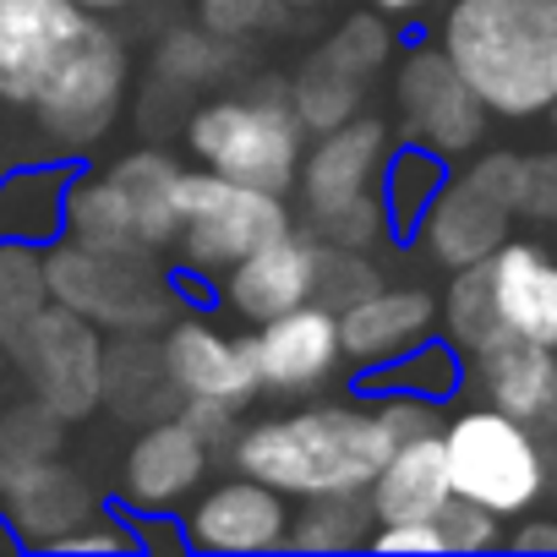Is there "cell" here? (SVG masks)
<instances>
[{
  "label": "cell",
  "instance_id": "1",
  "mask_svg": "<svg viewBox=\"0 0 557 557\" xmlns=\"http://www.w3.org/2000/svg\"><path fill=\"white\" fill-rule=\"evenodd\" d=\"M394 432L377 405H312L296 416H268L240 426L230 443L235 470L278 486L285 497L367 492L394 454Z\"/></svg>",
  "mask_w": 557,
  "mask_h": 557
},
{
  "label": "cell",
  "instance_id": "2",
  "mask_svg": "<svg viewBox=\"0 0 557 557\" xmlns=\"http://www.w3.org/2000/svg\"><path fill=\"white\" fill-rule=\"evenodd\" d=\"M437 45L503 121L557 110V0H454Z\"/></svg>",
  "mask_w": 557,
  "mask_h": 557
},
{
  "label": "cell",
  "instance_id": "3",
  "mask_svg": "<svg viewBox=\"0 0 557 557\" xmlns=\"http://www.w3.org/2000/svg\"><path fill=\"white\" fill-rule=\"evenodd\" d=\"M45 268H50L55 301L110 334H148L175 307L170 278L153 262V251H110V246H88L66 235L45 246Z\"/></svg>",
  "mask_w": 557,
  "mask_h": 557
},
{
  "label": "cell",
  "instance_id": "4",
  "mask_svg": "<svg viewBox=\"0 0 557 557\" xmlns=\"http://www.w3.org/2000/svg\"><path fill=\"white\" fill-rule=\"evenodd\" d=\"M296 219L285 208V191H268L219 170H186L181 181V262L197 278H224L240 257L285 235Z\"/></svg>",
  "mask_w": 557,
  "mask_h": 557
},
{
  "label": "cell",
  "instance_id": "5",
  "mask_svg": "<svg viewBox=\"0 0 557 557\" xmlns=\"http://www.w3.org/2000/svg\"><path fill=\"white\" fill-rule=\"evenodd\" d=\"M301 115L290 110V99H213L202 110H191L186 121V143L197 153V164L268 186V191H290L301 181Z\"/></svg>",
  "mask_w": 557,
  "mask_h": 557
},
{
  "label": "cell",
  "instance_id": "6",
  "mask_svg": "<svg viewBox=\"0 0 557 557\" xmlns=\"http://www.w3.org/2000/svg\"><path fill=\"white\" fill-rule=\"evenodd\" d=\"M448 465H454V492L470 503H486L503 519H519L541 503L546 492V448L535 426L513 421L497 405L459 410L443 426Z\"/></svg>",
  "mask_w": 557,
  "mask_h": 557
},
{
  "label": "cell",
  "instance_id": "7",
  "mask_svg": "<svg viewBox=\"0 0 557 557\" xmlns=\"http://www.w3.org/2000/svg\"><path fill=\"white\" fill-rule=\"evenodd\" d=\"M126 104V50L121 39L94 17V28L77 39V50L50 72V83L39 88V99L28 104L39 115V132L66 148V153H83L94 148L115 115Z\"/></svg>",
  "mask_w": 557,
  "mask_h": 557
},
{
  "label": "cell",
  "instance_id": "8",
  "mask_svg": "<svg viewBox=\"0 0 557 557\" xmlns=\"http://www.w3.org/2000/svg\"><path fill=\"white\" fill-rule=\"evenodd\" d=\"M12 361H17L28 394L45 399L66 421H83L104 405V361H110L104 329L61 301H50L34 318V329L12 345Z\"/></svg>",
  "mask_w": 557,
  "mask_h": 557
},
{
  "label": "cell",
  "instance_id": "9",
  "mask_svg": "<svg viewBox=\"0 0 557 557\" xmlns=\"http://www.w3.org/2000/svg\"><path fill=\"white\" fill-rule=\"evenodd\" d=\"M394 104H399V137L426 143L437 153H470L486 137V99L465 83L454 55L443 45H410L394 66Z\"/></svg>",
  "mask_w": 557,
  "mask_h": 557
},
{
  "label": "cell",
  "instance_id": "10",
  "mask_svg": "<svg viewBox=\"0 0 557 557\" xmlns=\"http://www.w3.org/2000/svg\"><path fill=\"white\" fill-rule=\"evenodd\" d=\"M88 28L94 12L77 0H0V99L34 104Z\"/></svg>",
  "mask_w": 557,
  "mask_h": 557
},
{
  "label": "cell",
  "instance_id": "11",
  "mask_svg": "<svg viewBox=\"0 0 557 557\" xmlns=\"http://www.w3.org/2000/svg\"><path fill=\"white\" fill-rule=\"evenodd\" d=\"M323 240L318 230H285L273 235L268 246H257L251 257H240L224 273V307L235 318H246L251 329L278 318V312H296L307 301H318V278H323Z\"/></svg>",
  "mask_w": 557,
  "mask_h": 557
},
{
  "label": "cell",
  "instance_id": "12",
  "mask_svg": "<svg viewBox=\"0 0 557 557\" xmlns=\"http://www.w3.org/2000/svg\"><path fill=\"white\" fill-rule=\"evenodd\" d=\"M394 153V132L377 115H350L345 126L318 132V143L301 153V202L312 219H329L361 197H377L383 164Z\"/></svg>",
  "mask_w": 557,
  "mask_h": 557
},
{
  "label": "cell",
  "instance_id": "13",
  "mask_svg": "<svg viewBox=\"0 0 557 557\" xmlns=\"http://www.w3.org/2000/svg\"><path fill=\"white\" fill-rule=\"evenodd\" d=\"M181 519L191 552H278L290 546V524H296L285 492L246 470L235 481L208 486Z\"/></svg>",
  "mask_w": 557,
  "mask_h": 557
},
{
  "label": "cell",
  "instance_id": "14",
  "mask_svg": "<svg viewBox=\"0 0 557 557\" xmlns=\"http://www.w3.org/2000/svg\"><path fill=\"white\" fill-rule=\"evenodd\" d=\"M170 377L181 388V399H224V405H246L262 388L257 372V345L251 334H224L208 318H175L159 334Z\"/></svg>",
  "mask_w": 557,
  "mask_h": 557
},
{
  "label": "cell",
  "instance_id": "15",
  "mask_svg": "<svg viewBox=\"0 0 557 557\" xmlns=\"http://www.w3.org/2000/svg\"><path fill=\"white\" fill-rule=\"evenodd\" d=\"M251 345H257V372H262L268 394H312L345 361L339 312L329 301H307L296 312H278V318L257 323Z\"/></svg>",
  "mask_w": 557,
  "mask_h": 557
},
{
  "label": "cell",
  "instance_id": "16",
  "mask_svg": "<svg viewBox=\"0 0 557 557\" xmlns=\"http://www.w3.org/2000/svg\"><path fill=\"white\" fill-rule=\"evenodd\" d=\"M513 202L503 191H492L470 164L448 175V186L437 191V202L426 208L421 219V246L443 262V268H465V262H486L503 240H508V224H513Z\"/></svg>",
  "mask_w": 557,
  "mask_h": 557
},
{
  "label": "cell",
  "instance_id": "17",
  "mask_svg": "<svg viewBox=\"0 0 557 557\" xmlns=\"http://www.w3.org/2000/svg\"><path fill=\"white\" fill-rule=\"evenodd\" d=\"M208 459L213 448L181 421V416H164V421H148L126 459H121V497L137 508V513H159V508H175L186 503L202 475H208Z\"/></svg>",
  "mask_w": 557,
  "mask_h": 557
},
{
  "label": "cell",
  "instance_id": "18",
  "mask_svg": "<svg viewBox=\"0 0 557 557\" xmlns=\"http://www.w3.org/2000/svg\"><path fill=\"white\" fill-rule=\"evenodd\" d=\"M443 323V296L432 290H388L377 285L372 296H361L356 307L339 312V345H345V361L356 372H377L399 356H410L416 345H426V334Z\"/></svg>",
  "mask_w": 557,
  "mask_h": 557
},
{
  "label": "cell",
  "instance_id": "19",
  "mask_svg": "<svg viewBox=\"0 0 557 557\" xmlns=\"http://www.w3.org/2000/svg\"><path fill=\"white\" fill-rule=\"evenodd\" d=\"M104 508H99L94 486L61 459H45L12 481H0V519L12 524L17 541L45 546V552H55L61 535H72L77 524H88Z\"/></svg>",
  "mask_w": 557,
  "mask_h": 557
},
{
  "label": "cell",
  "instance_id": "20",
  "mask_svg": "<svg viewBox=\"0 0 557 557\" xmlns=\"http://www.w3.org/2000/svg\"><path fill=\"white\" fill-rule=\"evenodd\" d=\"M470 383H481L486 405L508 410L524 426L557 421V350L524 334H497L486 350L465 361Z\"/></svg>",
  "mask_w": 557,
  "mask_h": 557
},
{
  "label": "cell",
  "instance_id": "21",
  "mask_svg": "<svg viewBox=\"0 0 557 557\" xmlns=\"http://www.w3.org/2000/svg\"><path fill=\"white\" fill-rule=\"evenodd\" d=\"M486 268L503 329L557 350V257L535 240H503Z\"/></svg>",
  "mask_w": 557,
  "mask_h": 557
},
{
  "label": "cell",
  "instance_id": "22",
  "mask_svg": "<svg viewBox=\"0 0 557 557\" xmlns=\"http://www.w3.org/2000/svg\"><path fill=\"white\" fill-rule=\"evenodd\" d=\"M367 497H372L377 524L437 519V513L454 503V465H448L443 432L394 443V454H388V465L377 470V481L367 486Z\"/></svg>",
  "mask_w": 557,
  "mask_h": 557
},
{
  "label": "cell",
  "instance_id": "23",
  "mask_svg": "<svg viewBox=\"0 0 557 557\" xmlns=\"http://www.w3.org/2000/svg\"><path fill=\"white\" fill-rule=\"evenodd\" d=\"M104 175L115 181V191L132 213V230L148 251H164V246L181 240V181H186V170L170 153L137 148V153L115 159Z\"/></svg>",
  "mask_w": 557,
  "mask_h": 557
},
{
  "label": "cell",
  "instance_id": "24",
  "mask_svg": "<svg viewBox=\"0 0 557 557\" xmlns=\"http://www.w3.org/2000/svg\"><path fill=\"white\" fill-rule=\"evenodd\" d=\"M104 405L121 416V421H164L181 410V388L170 377V361H164V345L148 339V334H121L110 345V361H104Z\"/></svg>",
  "mask_w": 557,
  "mask_h": 557
},
{
  "label": "cell",
  "instance_id": "25",
  "mask_svg": "<svg viewBox=\"0 0 557 557\" xmlns=\"http://www.w3.org/2000/svg\"><path fill=\"white\" fill-rule=\"evenodd\" d=\"M448 153L426 148V143H394L388 164H383V181H377V197H383V213H388V235H405L416 240L421 235V219L426 208L437 202V191L448 186Z\"/></svg>",
  "mask_w": 557,
  "mask_h": 557
},
{
  "label": "cell",
  "instance_id": "26",
  "mask_svg": "<svg viewBox=\"0 0 557 557\" xmlns=\"http://www.w3.org/2000/svg\"><path fill=\"white\" fill-rule=\"evenodd\" d=\"M367 72H356L345 55H334L329 45H318L301 66H296V83H290V110L301 115L307 132H329V126H345L350 115H361V99H367Z\"/></svg>",
  "mask_w": 557,
  "mask_h": 557
},
{
  "label": "cell",
  "instance_id": "27",
  "mask_svg": "<svg viewBox=\"0 0 557 557\" xmlns=\"http://www.w3.org/2000/svg\"><path fill=\"white\" fill-rule=\"evenodd\" d=\"M50 301H55V290H50L45 251L23 235H7L0 240V345L12 350Z\"/></svg>",
  "mask_w": 557,
  "mask_h": 557
},
{
  "label": "cell",
  "instance_id": "28",
  "mask_svg": "<svg viewBox=\"0 0 557 557\" xmlns=\"http://www.w3.org/2000/svg\"><path fill=\"white\" fill-rule=\"evenodd\" d=\"M372 530H377V513L367 492H323V497H301L290 546L296 552H350V546H372Z\"/></svg>",
  "mask_w": 557,
  "mask_h": 557
},
{
  "label": "cell",
  "instance_id": "29",
  "mask_svg": "<svg viewBox=\"0 0 557 557\" xmlns=\"http://www.w3.org/2000/svg\"><path fill=\"white\" fill-rule=\"evenodd\" d=\"M66 235L72 240H88V246H110V251H148L132 230V213L115 191V181L99 170V175H83L66 186Z\"/></svg>",
  "mask_w": 557,
  "mask_h": 557
},
{
  "label": "cell",
  "instance_id": "30",
  "mask_svg": "<svg viewBox=\"0 0 557 557\" xmlns=\"http://www.w3.org/2000/svg\"><path fill=\"white\" fill-rule=\"evenodd\" d=\"M443 334L465 350V361H470L475 350H486L497 334H508L503 318H497L492 268H486V262H465V268H454L448 290H443Z\"/></svg>",
  "mask_w": 557,
  "mask_h": 557
},
{
  "label": "cell",
  "instance_id": "31",
  "mask_svg": "<svg viewBox=\"0 0 557 557\" xmlns=\"http://www.w3.org/2000/svg\"><path fill=\"white\" fill-rule=\"evenodd\" d=\"M465 350L454 339H426L416 345L410 356L377 367V372H361V394H388V388H410V394H432V399H448L459 383H465Z\"/></svg>",
  "mask_w": 557,
  "mask_h": 557
},
{
  "label": "cell",
  "instance_id": "32",
  "mask_svg": "<svg viewBox=\"0 0 557 557\" xmlns=\"http://www.w3.org/2000/svg\"><path fill=\"white\" fill-rule=\"evenodd\" d=\"M66 443V416H55L45 399H23L12 410H0V481H12L45 459H61Z\"/></svg>",
  "mask_w": 557,
  "mask_h": 557
},
{
  "label": "cell",
  "instance_id": "33",
  "mask_svg": "<svg viewBox=\"0 0 557 557\" xmlns=\"http://www.w3.org/2000/svg\"><path fill=\"white\" fill-rule=\"evenodd\" d=\"M224 45H230V39H219V34H208V28H181V34H170V39L159 45L153 66H159L164 83L197 88V83H208V77L224 72Z\"/></svg>",
  "mask_w": 557,
  "mask_h": 557
},
{
  "label": "cell",
  "instance_id": "34",
  "mask_svg": "<svg viewBox=\"0 0 557 557\" xmlns=\"http://www.w3.org/2000/svg\"><path fill=\"white\" fill-rule=\"evenodd\" d=\"M334 55H345L356 72H383L388 66V55H394V34H388V23H383V12H356V17H345L329 39H323Z\"/></svg>",
  "mask_w": 557,
  "mask_h": 557
},
{
  "label": "cell",
  "instance_id": "35",
  "mask_svg": "<svg viewBox=\"0 0 557 557\" xmlns=\"http://www.w3.org/2000/svg\"><path fill=\"white\" fill-rule=\"evenodd\" d=\"M377 285H383V278H377V268H372V257H367V251H345V246H329V251H323L318 301H329L334 312L356 307V301H361V296H372Z\"/></svg>",
  "mask_w": 557,
  "mask_h": 557
},
{
  "label": "cell",
  "instance_id": "36",
  "mask_svg": "<svg viewBox=\"0 0 557 557\" xmlns=\"http://www.w3.org/2000/svg\"><path fill=\"white\" fill-rule=\"evenodd\" d=\"M437 530H443V546H448V552H492V546L508 541V535H503V513H492L486 503H470V497H459V492H454V503L437 513Z\"/></svg>",
  "mask_w": 557,
  "mask_h": 557
},
{
  "label": "cell",
  "instance_id": "37",
  "mask_svg": "<svg viewBox=\"0 0 557 557\" xmlns=\"http://www.w3.org/2000/svg\"><path fill=\"white\" fill-rule=\"evenodd\" d=\"M312 230H318L323 246L367 251V246L388 230V213H383V197H361V202H350V208H339V213H329V219H312Z\"/></svg>",
  "mask_w": 557,
  "mask_h": 557
},
{
  "label": "cell",
  "instance_id": "38",
  "mask_svg": "<svg viewBox=\"0 0 557 557\" xmlns=\"http://www.w3.org/2000/svg\"><path fill=\"white\" fill-rule=\"evenodd\" d=\"M377 416L388 421V432L405 443V437H426V432H443V399L432 394H410V388H388V394H372Z\"/></svg>",
  "mask_w": 557,
  "mask_h": 557
},
{
  "label": "cell",
  "instance_id": "39",
  "mask_svg": "<svg viewBox=\"0 0 557 557\" xmlns=\"http://www.w3.org/2000/svg\"><path fill=\"white\" fill-rule=\"evenodd\" d=\"M278 7H285V0H197V17H202L208 34L235 45V39H251L257 28H268Z\"/></svg>",
  "mask_w": 557,
  "mask_h": 557
},
{
  "label": "cell",
  "instance_id": "40",
  "mask_svg": "<svg viewBox=\"0 0 557 557\" xmlns=\"http://www.w3.org/2000/svg\"><path fill=\"white\" fill-rule=\"evenodd\" d=\"M519 213L557 224V153H530L524 159V186H519Z\"/></svg>",
  "mask_w": 557,
  "mask_h": 557
},
{
  "label": "cell",
  "instance_id": "41",
  "mask_svg": "<svg viewBox=\"0 0 557 557\" xmlns=\"http://www.w3.org/2000/svg\"><path fill=\"white\" fill-rule=\"evenodd\" d=\"M235 410H240V405H224V399H181L175 416L219 454L224 443H235Z\"/></svg>",
  "mask_w": 557,
  "mask_h": 557
},
{
  "label": "cell",
  "instance_id": "42",
  "mask_svg": "<svg viewBox=\"0 0 557 557\" xmlns=\"http://www.w3.org/2000/svg\"><path fill=\"white\" fill-rule=\"evenodd\" d=\"M372 552H448L437 519H399L372 530Z\"/></svg>",
  "mask_w": 557,
  "mask_h": 557
},
{
  "label": "cell",
  "instance_id": "43",
  "mask_svg": "<svg viewBox=\"0 0 557 557\" xmlns=\"http://www.w3.org/2000/svg\"><path fill=\"white\" fill-rule=\"evenodd\" d=\"M126 546H137V530L115 524L110 513H99V519H88V524H77L72 535L55 541V552H126Z\"/></svg>",
  "mask_w": 557,
  "mask_h": 557
},
{
  "label": "cell",
  "instance_id": "44",
  "mask_svg": "<svg viewBox=\"0 0 557 557\" xmlns=\"http://www.w3.org/2000/svg\"><path fill=\"white\" fill-rule=\"evenodd\" d=\"M137 519H143V524H137V546H159V552H164V546H191V541H186V519L170 524L164 508H159V513H137Z\"/></svg>",
  "mask_w": 557,
  "mask_h": 557
},
{
  "label": "cell",
  "instance_id": "45",
  "mask_svg": "<svg viewBox=\"0 0 557 557\" xmlns=\"http://www.w3.org/2000/svg\"><path fill=\"white\" fill-rule=\"evenodd\" d=\"M508 546L513 552H557V519H541V513L519 519V530L508 535Z\"/></svg>",
  "mask_w": 557,
  "mask_h": 557
},
{
  "label": "cell",
  "instance_id": "46",
  "mask_svg": "<svg viewBox=\"0 0 557 557\" xmlns=\"http://www.w3.org/2000/svg\"><path fill=\"white\" fill-rule=\"evenodd\" d=\"M372 12H383V17H416V12H426L432 0H367Z\"/></svg>",
  "mask_w": 557,
  "mask_h": 557
},
{
  "label": "cell",
  "instance_id": "47",
  "mask_svg": "<svg viewBox=\"0 0 557 557\" xmlns=\"http://www.w3.org/2000/svg\"><path fill=\"white\" fill-rule=\"evenodd\" d=\"M77 7H88V12H121V7H132V0H77Z\"/></svg>",
  "mask_w": 557,
  "mask_h": 557
},
{
  "label": "cell",
  "instance_id": "48",
  "mask_svg": "<svg viewBox=\"0 0 557 557\" xmlns=\"http://www.w3.org/2000/svg\"><path fill=\"white\" fill-rule=\"evenodd\" d=\"M285 7H329V0H285Z\"/></svg>",
  "mask_w": 557,
  "mask_h": 557
},
{
  "label": "cell",
  "instance_id": "49",
  "mask_svg": "<svg viewBox=\"0 0 557 557\" xmlns=\"http://www.w3.org/2000/svg\"><path fill=\"white\" fill-rule=\"evenodd\" d=\"M552 132H557V110H552Z\"/></svg>",
  "mask_w": 557,
  "mask_h": 557
}]
</instances>
